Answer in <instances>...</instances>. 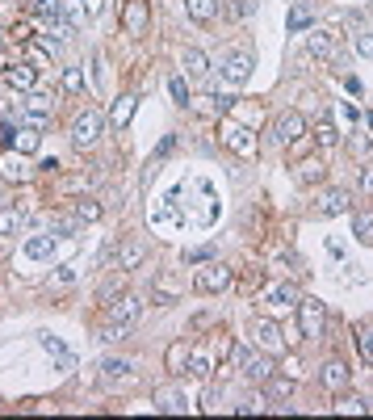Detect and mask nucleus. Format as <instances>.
Returning <instances> with one entry per match:
<instances>
[{
    "label": "nucleus",
    "mask_w": 373,
    "mask_h": 420,
    "mask_svg": "<svg viewBox=\"0 0 373 420\" xmlns=\"http://www.w3.org/2000/svg\"><path fill=\"white\" fill-rule=\"evenodd\" d=\"M206 261H214V248H193V252H185V265H206Z\"/></svg>",
    "instance_id": "a19ab883"
},
{
    "label": "nucleus",
    "mask_w": 373,
    "mask_h": 420,
    "mask_svg": "<svg viewBox=\"0 0 373 420\" xmlns=\"http://www.w3.org/2000/svg\"><path fill=\"white\" fill-rule=\"evenodd\" d=\"M302 135H306V118H302V114H294V109H289V114H277V122H273V139H277L281 147L298 143Z\"/></svg>",
    "instance_id": "39448f33"
},
{
    "label": "nucleus",
    "mask_w": 373,
    "mask_h": 420,
    "mask_svg": "<svg viewBox=\"0 0 373 420\" xmlns=\"http://www.w3.org/2000/svg\"><path fill=\"white\" fill-rule=\"evenodd\" d=\"M76 219H80V223H96V219H101V202L80 198V202H76Z\"/></svg>",
    "instance_id": "2f4dec72"
},
{
    "label": "nucleus",
    "mask_w": 373,
    "mask_h": 420,
    "mask_svg": "<svg viewBox=\"0 0 373 420\" xmlns=\"http://www.w3.org/2000/svg\"><path fill=\"white\" fill-rule=\"evenodd\" d=\"M168 93H172V101H177V105H189V101H193V97H189L185 76H172V80H168Z\"/></svg>",
    "instance_id": "f704fd0d"
},
{
    "label": "nucleus",
    "mask_w": 373,
    "mask_h": 420,
    "mask_svg": "<svg viewBox=\"0 0 373 420\" xmlns=\"http://www.w3.org/2000/svg\"><path fill=\"white\" fill-rule=\"evenodd\" d=\"M361 189H365V193H373V160L361 168Z\"/></svg>",
    "instance_id": "49530a36"
},
{
    "label": "nucleus",
    "mask_w": 373,
    "mask_h": 420,
    "mask_svg": "<svg viewBox=\"0 0 373 420\" xmlns=\"http://www.w3.org/2000/svg\"><path fill=\"white\" fill-rule=\"evenodd\" d=\"M189 357H193V349H189V340H177V345L168 349V357H164V366H168V374H185V370H189Z\"/></svg>",
    "instance_id": "6ab92c4d"
},
{
    "label": "nucleus",
    "mask_w": 373,
    "mask_h": 420,
    "mask_svg": "<svg viewBox=\"0 0 373 420\" xmlns=\"http://www.w3.org/2000/svg\"><path fill=\"white\" fill-rule=\"evenodd\" d=\"M235 13H239V17H247V13H252V0H239V4H235Z\"/></svg>",
    "instance_id": "09e8293b"
},
{
    "label": "nucleus",
    "mask_w": 373,
    "mask_h": 420,
    "mask_svg": "<svg viewBox=\"0 0 373 420\" xmlns=\"http://www.w3.org/2000/svg\"><path fill=\"white\" fill-rule=\"evenodd\" d=\"M185 72L189 76H206V72H210V59H206L197 47H189L185 50Z\"/></svg>",
    "instance_id": "c756f323"
},
{
    "label": "nucleus",
    "mask_w": 373,
    "mask_h": 420,
    "mask_svg": "<svg viewBox=\"0 0 373 420\" xmlns=\"http://www.w3.org/2000/svg\"><path fill=\"white\" fill-rule=\"evenodd\" d=\"M130 370H135V362H126V357H109L105 362V378L113 382V378H130Z\"/></svg>",
    "instance_id": "473e14b6"
},
{
    "label": "nucleus",
    "mask_w": 373,
    "mask_h": 420,
    "mask_svg": "<svg viewBox=\"0 0 373 420\" xmlns=\"http://www.w3.org/2000/svg\"><path fill=\"white\" fill-rule=\"evenodd\" d=\"M189 105H193V109H201V114H214V109H218V105H214V97H193Z\"/></svg>",
    "instance_id": "c03bdc74"
},
{
    "label": "nucleus",
    "mask_w": 373,
    "mask_h": 420,
    "mask_svg": "<svg viewBox=\"0 0 373 420\" xmlns=\"http://www.w3.org/2000/svg\"><path fill=\"white\" fill-rule=\"evenodd\" d=\"M315 139H319V147H331V143H335V126H331V118H323V122H319Z\"/></svg>",
    "instance_id": "ea45409f"
},
{
    "label": "nucleus",
    "mask_w": 373,
    "mask_h": 420,
    "mask_svg": "<svg viewBox=\"0 0 373 420\" xmlns=\"http://www.w3.org/2000/svg\"><path fill=\"white\" fill-rule=\"evenodd\" d=\"M281 374H289V378H298V374H302V362H298V357H285V362H281Z\"/></svg>",
    "instance_id": "a18cd8bd"
},
{
    "label": "nucleus",
    "mask_w": 373,
    "mask_h": 420,
    "mask_svg": "<svg viewBox=\"0 0 373 420\" xmlns=\"http://www.w3.org/2000/svg\"><path fill=\"white\" fill-rule=\"evenodd\" d=\"M4 85L17 89V93H30V89L38 85V72H34L30 63H9V68H4Z\"/></svg>",
    "instance_id": "9d476101"
},
{
    "label": "nucleus",
    "mask_w": 373,
    "mask_h": 420,
    "mask_svg": "<svg viewBox=\"0 0 373 420\" xmlns=\"http://www.w3.org/2000/svg\"><path fill=\"white\" fill-rule=\"evenodd\" d=\"M38 143H43L38 126H21V131H17V139H13V147H17L21 156H34V151H38Z\"/></svg>",
    "instance_id": "bb28decb"
},
{
    "label": "nucleus",
    "mask_w": 373,
    "mask_h": 420,
    "mask_svg": "<svg viewBox=\"0 0 373 420\" xmlns=\"http://www.w3.org/2000/svg\"><path fill=\"white\" fill-rule=\"evenodd\" d=\"M357 349H361V362L373 366V320H361V324H357Z\"/></svg>",
    "instance_id": "5701e85b"
},
{
    "label": "nucleus",
    "mask_w": 373,
    "mask_h": 420,
    "mask_svg": "<svg viewBox=\"0 0 373 420\" xmlns=\"http://www.w3.org/2000/svg\"><path fill=\"white\" fill-rule=\"evenodd\" d=\"M147 0H126L122 4V30L126 34H147Z\"/></svg>",
    "instance_id": "1a4fd4ad"
},
{
    "label": "nucleus",
    "mask_w": 373,
    "mask_h": 420,
    "mask_svg": "<svg viewBox=\"0 0 373 420\" xmlns=\"http://www.w3.org/2000/svg\"><path fill=\"white\" fill-rule=\"evenodd\" d=\"M143 261H147V248H143V244H122V248L113 252V265H118L122 274H130V269H139Z\"/></svg>",
    "instance_id": "4468645a"
},
{
    "label": "nucleus",
    "mask_w": 373,
    "mask_h": 420,
    "mask_svg": "<svg viewBox=\"0 0 373 420\" xmlns=\"http://www.w3.org/2000/svg\"><path fill=\"white\" fill-rule=\"evenodd\" d=\"M130 118H135V97H118V101L109 105V122L122 131V126H130Z\"/></svg>",
    "instance_id": "412c9836"
},
{
    "label": "nucleus",
    "mask_w": 373,
    "mask_h": 420,
    "mask_svg": "<svg viewBox=\"0 0 373 420\" xmlns=\"http://www.w3.org/2000/svg\"><path fill=\"white\" fill-rule=\"evenodd\" d=\"M319 210H323L327 219H335V215H348V210H352V193H348V189H323V198H319Z\"/></svg>",
    "instance_id": "f8f14e48"
},
{
    "label": "nucleus",
    "mask_w": 373,
    "mask_h": 420,
    "mask_svg": "<svg viewBox=\"0 0 373 420\" xmlns=\"http://www.w3.org/2000/svg\"><path fill=\"white\" fill-rule=\"evenodd\" d=\"M323 177H327V168L319 160H302V164H298V181H302V185H323Z\"/></svg>",
    "instance_id": "cd10ccee"
},
{
    "label": "nucleus",
    "mask_w": 373,
    "mask_h": 420,
    "mask_svg": "<svg viewBox=\"0 0 373 420\" xmlns=\"http://www.w3.org/2000/svg\"><path fill=\"white\" fill-rule=\"evenodd\" d=\"M294 311H298V328H302V336H306V340H315V336H323L327 311H323V303H319V298H306V294H302Z\"/></svg>",
    "instance_id": "f03ea898"
},
{
    "label": "nucleus",
    "mask_w": 373,
    "mask_h": 420,
    "mask_svg": "<svg viewBox=\"0 0 373 420\" xmlns=\"http://www.w3.org/2000/svg\"><path fill=\"white\" fill-rule=\"evenodd\" d=\"M76 223H80V219L59 215V219H50V235H72V232H76Z\"/></svg>",
    "instance_id": "58836bf2"
},
{
    "label": "nucleus",
    "mask_w": 373,
    "mask_h": 420,
    "mask_svg": "<svg viewBox=\"0 0 373 420\" xmlns=\"http://www.w3.org/2000/svg\"><path fill=\"white\" fill-rule=\"evenodd\" d=\"M331 412H335V416H365V412H369V399H361V395H344Z\"/></svg>",
    "instance_id": "393cba45"
},
{
    "label": "nucleus",
    "mask_w": 373,
    "mask_h": 420,
    "mask_svg": "<svg viewBox=\"0 0 373 420\" xmlns=\"http://www.w3.org/2000/svg\"><path fill=\"white\" fill-rule=\"evenodd\" d=\"M101 131H105V114L101 109H80L76 122H72V143L84 151V147H93L101 139Z\"/></svg>",
    "instance_id": "f257e3e1"
},
{
    "label": "nucleus",
    "mask_w": 373,
    "mask_h": 420,
    "mask_svg": "<svg viewBox=\"0 0 373 420\" xmlns=\"http://www.w3.org/2000/svg\"><path fill=\"white\" fill-rule=\"evenodd\" d=\"M252 336H256V345H260L265 353H281V349H285V332H281V324L269 320V316H256V320H252Z\"/></svg>",
    "instance_id": "7ed1b4c3"
},
{
    "label": "nucleus",
    "mask_w": 373,
    "mask_h": 420,
    "mask_svg": "<svg viewBox=\"0 0 373 420\" xmlns=\"http://www.w3.org/2000/svg\"><path fill=\"white\" fill-rule=\"evenodd\" d=\"M247 76H252V55L247 50H231L223 59V80L227 85H247Z\"/></svg>",
    "instance_id": "6e6552de"
},
{
    "label": "nucleus",
    "mask_w": 373,
    "mask_h": 420,
    "mask_svg": "<svg viewBox=\"0 0 373 420\" xmlns=\"http://www.w3.org/2000/svg\"><path fill=\"white\" fill-rule=\"evenodd\" d=\"M26 173H30V168H26V156H21L17 147H9V151L0 156V177L17 185V181H26Z\"/></svg>",
    "instance_id": "ddd939ff"
},
{
    "label": "nucleus",
    "mask_w": 373,
    "mask_h": 420,
    "mask_svg": "<svg viewBox=\"0 0 373 420\" xmlns=\"http://www.w3.org/2000/svg\"><path fill=\"white\" fill-rule=\"evenodd\" d=\"M352 235H361V239H373V215H369V210L352 215Z\"/></svg>",
    "instance_id": "72a5a7b5"
},
{
    "label": "nucleus",
    "mask_w": 373,
    "mask_h": 420,
    "mask_svg": "<svg viewBox=\"0 0 373 420\" xmlns=\"http://www.w3.org/2000/svg\"><path fill=\"white\" fill-rule=\"evenodd\" d=\"M38 13L43 17H63V0H38Z\"/></svg>",
    "instance_id": "79ce46f5"
},
{
    "label": "nucleus",
    "mask_w": 373,
    "mask_h": 420,
    "mask_svg": "<svg viewBox=\"0 0 373 420\" xmlns=\"http://www.w3.org/2000/svg\"><path fill=\"white\" fill-rule=\"evenodd\" d=\"M84 89V72L80 68H67L63 72V93H80Z\"/></svg>",
    "instance_id": "4c0bfd02"
},
{
    "label": "nucleus",
    "mask_w": 373,
    "mask_h": 420,
    "mask_svg": "<svg viewBox=\"0 0 373 420\" xmlns=\"http://www.w3.org/2000/svg\"><path fill=\"white\" fill-rule=\"evenodd\" d=\"M243 374H247L252 382H269V378H273V366H269L265 353H247V357H243Z\"/></svg>",
    "instance_id": "a211bd4d"
},
{
    "label": "nucleus",
    "mask_w": 373,
    "mask_h": 420,
    "mask_svg": "<svg viewBox=\"0 0 373 420\" xmlns=\"http://www.w3.org/2000/svg\"><path fill=\"white\" fill-rule=\"evenodd\" d=\"M50 109H55V97H50V93H38V89H30V93H26V122H30V126H38V131H43V122L50 118Z\"/></svg>",
    "instance_id": "0eeeda50"
},
{
    "label": "nucleus",
    "mask_w": 373,
    "mask_h": 420,
    "mask_svg": "<svg viewBox=\"0 0 373 420\" xmlns=\"http://www.w3.org/2000/svg\"><path fill=\"white\" fill-rule=\"evenodd\" d=\"M17 227H21V210L0 206V235H17Z\"/></svg>",
    "instance_id": "7c9ffc66"
},
{
    "label": "nucleus",
    "mask_w": 373,
    "mask_h": 420,
    "mask_svg": "<svg viewBox=\"0 0 373 420\" xmlns=\"http://www.w3.org/2000/svg\"><path fill=\"white\" fill-rule=\"evenodd\" d=\"M285 26H289V34H302V30H311V26H315V13H311L306 4H294Z\"/></svg>",
    "instance_id": "b1692460"
},
{
    "label": "nucleus",
    "mask_w": 373,
    "mask_h": 420,
    "mask_svg": "<svg viewBox=\"0 0 373 420\" xmlns=\"http://www.w3.org/2000/svg\"><path fill=\"white\" fill-rule=\"evenodd\" d=\"M231 281H235V274L227 265H218V261H206V269H197V290L201 294H223Z\"/></svg>",
    "instance_id": "20e7f679"
},
{
    "label": "nucleus",
    "mask_w": 373,
    "mask_h": 420,
    "mask_svg": "<svg viewBox=\"0 0 373 420\" xmlns=\"http://www.w3.org/2000/svg\"><path fill=\"white\" fill-rule=\"evenodd\" d=\"M352 47H357V55L373 59V30H357V34H352Z\"/></svg>",
    "instance_id": "c9c22d12"
},
{
    "label": "nucleus",
    "mask_w": 373,
    "mask_h": 420,
    "mask_svg": "<svg viewBox=\"0 0 373 420\" xmlns=\"http://www.w3.org/2000/svg\"><path fill=\"white\" fill-rule=\"evenodd\" d=\"M38 340H43V349H47L50 357H59V366H67V370H72V366H76V357H72V349H67V345H63V340H55V336H50V332H43V336H38Z\"/></svg>",
    "instance_id": "4be33fe9"
},
{
    "label": "nucleus",
    "mask_w": 373,
    "mask_h": 420,
    "mask_svg": "<svg viewBox=\"0 0 373 420\" xmlns=\"http://www.w3.org/2000/svg\"><path fill=\"white\" fill-rule=\"evenodd\" d=\"M348 151H352V156H369V139H365V135H352V139H348Z\"/></svg>",
    "instance_id": "37998d69"
},
{
    "label": "nucleus",
    "mask_w": 373,
    "mask_h": 420,
    "mask_svg": "<svg viewBox=\"0 0 373 420\" xmlns=\"http://www.w3.org/2000/svg\"><path fill=\"white\" fill-rule=\"evenodd\" d=\"M185 9L197 26H210V21L218 17V0H185Z\"/></svg>",
    "instance_id": "aec40b11"
},
{
    "label": "nucleus",
    "mask_w": 373,
    "mask_h": 420,
    "mask_svg": "<svg viewBox=\"0 0 373 420\" xmlns=\"http://www.w3.org/2000/svg\"><path fill=\"white\" fill-rule=\"evenodd\" d=\"M72 278H76V269H72V265H63V269H59V278H50V286H67Z\"/></svg>",
    "instance_id": "de8ad7c7"
},
{
    "label": "nucleus",
    "mask_w": 373,
    "mask_h": 420,
    "mask_svg": "<svg viewBox=\"0 0 373 420\" xmlns=\"http://www.w3.org/2000/svg\"><path fill=\"white\" fill-rule=\"evenodd\" d=\"M55 239H59V235H30V239H26V244H21V252H26V257H30V261H47V257H55Z\"/></svg>",
    "instance_id": "2eb2a0df"
},
{
    "label": "nucleus",
    "mask_w": 373,
    "mask_h": 420,
    "mask_svg": "<svg viewBox=\"0 0 373 420\" xmlns=\"http://www.w3.org/2000/svg\"><path fill=\"white\" fill-rule=\"evenodd\" d=\"M306 47H311V55H323V59H331V55H335V38H331L327 30H311Z\"/></svg>",
    "instance_id": "a878e982"
},
{
    "label": "nucleus",
    "mask_w": 373,
    "mask_h": 420,
    "mask_svg": "<svg viewBox=\"0 0 373 420\" xmlns=\"http://www.w3.org/2000/svg\"><path fill=\"white\" fill-rule=\"evenodd\" d=\"M155 412H189V395L185 391H155Z\"/></svg>",
    "instance_id": "f3484780"
},
{
    "label": "nucleus",
    "mask_w": 373,
    "mask_h": 420,
    "mask_svg": "<svg viewBox=\"0 0 373 420\" xmlns=\"http://www.w3.org/2000/svg\"><path fill=\"white\" fill-rule=\"evenodd\" d=\"M269 395H273V399H285V395H294V378H289V374L273 378V382H269Z\"/></svg>",
    "instance_id": "e433bc0d"
},
{
    "label": "nucleus",
    "mask_w": 373,
    "mask_h": 420,
    "mask_svg": "<svg viewBox=\"0 0 373 420\" xmlns=\"http://www.w3.org/2000/svg\"><path fill=\"white\" fill-rule=\"evenodd\" d=\"M323 382L331 387V391H344V387H348V366H344V362H327Z\"/></svg>",
    "instance_id": "c85d7f7f"
},
{
    "label": "nucleus",
    "mask_w": 373,
    "mask_h": 420,
    "mask_svg": "<svg viewBox=\"0 0 373 420\" xmlns=\"http://www.w3.org/2000/svg\"><path fill=\"white\" fill-rule=\"evenodd\" d=\"M143 311L139 294H122L118 303H109V324H135Z\"/></svg>",
    "instance_id": "9b49d317"
},
{
    "label": "nucleus",
    "mask_w": 373,
    "mask_h": 420,
    "mask_svg": "<svg viewBox=\"0 0 373 420\" xmlns=\"http://www.w3.org/2000/svg\"><path fill=\"white\" fill-rule=\"evenodd\" d=\"M265 298H269V303H273L277 311H285V307H298V298H302V294H298V286H289V281H277V286H269V294H265Z\"/></svg>",
    "instance_id": "dca6fc26"
},
{
    "label": "nucleus",
    "mask_w": 373,
    "mask_h": 420,
    "mask_svg": "<svg viewBox=\"0 0 373 420\" xmlns=\"http://www.w3.org/2000/svg\"><path fill=\"white\" fill-rule=\"evenodd\" d=\"M223 143L231 147L235 156H243V160H252V156H256V135H252L247 126H235V122H223Z\"/></svg>",
    "instance_id": "423d86ee"
}]
</instances>
